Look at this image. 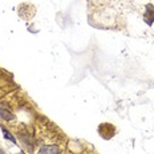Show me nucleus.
<instances>
[{"label":"nucleus","mask_w":154,"mask_h":154,"mask_svg":"<svg viewBox=\"0 0 154 154\" xmlns=\"http://www.w3.org/2000/svg\"><path fill=\"white\" fill-rule=\"evenodd\" d=\"M89 19L101 28H122L126 14H137L147 25L154 23L152 0H88Z\"/></svg>","instance_id":"nucleus-1"},{"label":"nucleus","mask_w":154,"mask_h":154,"mask_svg":"<svg viewBox=\"0 0 154 154\" xmlns=\"http://www.w3.org/2000/svg\"><path fill=\"white\" fill-rule=\"evenodd\" d=\"M60 150L57 145H44L38 149L37 154H60Z\"/></svg>","instance_id":"nucleus-2"},{"label":"nucleus","mask_w":154,"mask_h":154,"mask_svg":"<svg viewBox=\"0 0 154 154\" xmlns=\"http://www.w3.org/2000/svg\"><path fill=\"white\" fill-rule=\"evenodd\" d=\"M0 154H4V153H3V152H2V150H0Z\"/></svg>","instance_id":"nucleus-3"}]
</instances>
